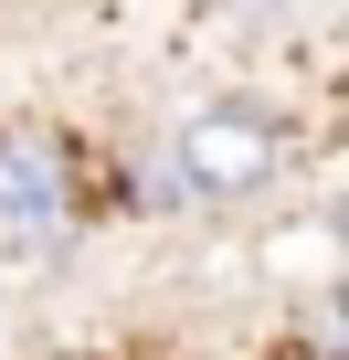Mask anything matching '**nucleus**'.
<instances>
[{"mask_svg":"<svg viewBox=\"0 0 349 360\" xmlns=\"http://www.w3.org/2000/svg\"><path fill=\"white\" fill-rule=\"evenodd\" d=\"M64 223H74L64 148L43 127H0V244H11V255H43V244H64Z\"/></svg>","mask_w":349,"mask_h":360,"instance_id":"f03ea898","label":"nucleus"},{"mask_svg":"<svg viewBox=\"0 0 349 360\" xmlns=\"http://www.w3.org/2000/svg\"><path fill=\"white\" fill-rule=\"evenodd\" d=\"M275 169H286V117L265 96H212L169 127V180L191 202H254Z\"/></svg>","mask_w":349,"mask_h":360,"instance_id":"f257e3e1","label":"nucleus"}]
</instances>
